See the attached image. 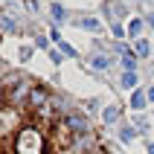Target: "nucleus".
<instances>
[{
	"label": "nucleus",
	"mask_w": 154,
	"mask_h": 154,
	"mask_svg": "<svg viewBox=\"0 0 154 154\" xmlns=\"http://www.w3.org/2000/svg\"><path fill=\"white\" fill-rule=\"evenodd\" d=\"M15 148H17V154H38L41 151V134L35 128H23L15 140Z\"/></svg>",
	"instance_id": "obj_1"
},
{
	"label": "nucleus",
	"mask_w": 154,
	"mask_h": 154,
	"mask_svg": "<svg viewBox=\"0 0 154 154\" xmlns=\"http://www.w3.org/2000/svg\"><path fill=\"white\" fill-rule=\"evenodd\" d=\"M67 128H73V134L76 137H85V134H90V125H87L85 116H79V113H70L67 116Z\"/></svg>",
	"instance_id": "obj_2"
},
{
	"label": "nucleus",
	"mask_w": 154,
	"mask_h": 154,
	"mask_svg": "<svg viewBox=\"0 0 154 154\" xmlns=\"http://www.w3.org/2000/svg\"><path fill=\"white\" fill-rule=\"evenodd\" d=\"M29 102L44 108V105H50V93H47L44 87H32V90H29Z\"/></svg>",
	"instance_id": "obj_3"
},
{
	"label": "nucleus",
	"mask_w": 154,
	"mask_h": 154,
	"mask_svg": "<svg viewBox=\"0 0 154 154\" xmlns=\"http://www.w3.org/2000/svg\"><path fill=\"white\" fill-rule=\"evenodd\" d=\"M90 64H93L96 70H108V67H111V58H108V55H93Z\"/></svg>",
	"instance_id": "obj_4"
},
{
	"label": "nucleus",
	"mask_w": 154,
	"mask_h": 154,
	"mask_svg": "<svg viewBox=\"0 0 154 154\" xmlns=\"http://www.w3.org/2000/svg\"><path fill=\"white\" fill-rule=\"evenodd\" d=\"M122 67H125V73H134V67H137V58H134V55H122Z\"/></svg>",
	"instance_id": "obj_5"
},
{
	"label": "nucleus",
	"mask_w": 154,
	"mask_h": 154,
	"mask_svg": "<svg viewBox=\"0 0 154 154\" xmlns=\"http://www.w3.org/2000/svg\"><path fill=\"white\" fill-rule=\"evenodd\" d=\"M122 87H125V90H134V87H137V76H134V73H125V76H122Z\"/></svg>",
	"instance_id": "obj_6"
},
{
	"label": "nucleus",
	"mask_w": 154,
	"mask_h": 154,
	"mask_svg": "<svg viewBox=\"0 0 154 154\" xmlns=\"http://www.w3.org/2000/svg\"><path fill=\"white\" fill-rule=\"evenodd\" d=\"M102 116H105V122H116V119H119V111L111 105V108H105V111H102Z\"/></svg>",
	"instance_id": "obj_7"
},
{
	"label": "nucleus",
	"mask_w": 154,
	"mask_h": 154,
	"mask_svg": "<svg viewBox=\"0 0 154 154\" xmlns=\"http://www.w3.org/2000/svg\"><path fill=\"white\" fill-rule=\"evenodd\" d=\"M134 137H137V131L131 128V125H125V128H122V134H119V140H122V143H131Z\"/></svg>",
	"instance_id": "obj_8"
},
{
	"label": "nucleus",
	"mask_w": 154,
	"mask_h": 154,
	"mask_svg": "<svg viewBox=\"0 0 154 154\" xmlns=\"http://www.w3.org/2000/svg\"><path fill=\"white\" fill-rule=\"evenodd\" d=\"M52 17H55V20H58V23H61V20L67 17V12H64V9H61L58 3H55V6H52Z\"/></svg>",
	"instance_id": "obj_9"
},
{
	"label": "nucleus",
	"mask_w": 154,
	"mask_h": 154,
	"mask_svg": "<svg viewBox=\"0 0 154 154\" xmlns=\"http://www.w3.org/2000/svg\"><path fill=\"white\" fill-rule=\"evenodd\" d=\"M137 52H140V55H148V41H146V38L137 41Z\"/></svg>",
	"instance_id": "obj_10"
},
{
	"label": "nucleus",
	"mask_w": 154,
	"mask_h": 154,
	"mask_svg": "<svg viewBox=\"0 0 154 154\" xmlns=\"http://www.w3.org/2000/svg\"><path fill=\"white\" fill-rule=\"evenodd\" d=\"M140 29H143V23H140V20H131V26H128V32H131V35H137Z\"/></svg>",
	"instance_id": "obj_11"
},
{
	"label": "nucleus",
	"mask_w": 154,
	"mask_h": 154,
	"mask_svg": "<svg viewBox=\"0 0 154 154\" xmlns=\"http://www.w3.org/2000/svg\"><path fill=\"white\" fill-rule=\"evenodd\" d=\"M79 26H85V29H96L99 23H96V20H79Z\"/></svg>",
	"instance_id": "obj_12"
},
{
	"label": "nucleus",
	"mask_w": 154,
	"mask_h": 154,
	"mask_svg": "<svg viewBox=\"0 0 154 154\" xmlns=\"http://www.w3.org/2000/svg\"><path fill=\"white\" fill-rule=\"evenodd\" d=\"M134 108H143V93H134Z\"/></svg>",
	"instance_id": "obj_13"
},
{
	"label": "nucleus",
	"mask_w": 154,
	"mask_h": 154,
	"mask_svg": "<svg viewBox=\"0 0 154 154\" xmlns=\"http://www.w3.org/2000/svg\"><path fill=\"white\" fill-rule=\"evenodd\" d=\"M148 99H151V102H154V87H151V90H148Z\"/></svg>",
	"instance_id": "obj_14"
},
{
	"label": "nucleus",
	"mask_w": 154,
	"mask_h": 154,
	"mask_svg": "<svg viewBox=\"0 0 154 154\" xmlns=\"http://www.w3.org/2000/svg\"><path fill=\"white\" fill-rule=\"evenodd\" d=\"M87 154H105V151H99V148H93V151H87Z\"/></svg>",
	"instance_id": "obj_15"
},
{
	"label": "nucleus",
	"mask_w": 154,
	"mask_h": 154,
	"mask_svg": "<svg viewBox=\"0 0 154 154\" xmlns=\"http://www.w3.org/2000/svg\"><path fill=\"white\" fill-rule=\"evenodd\" d=\"M148 154H154V143H151V146H148Z\"/></svg>",
	"instance_id": "obj_16"
},
{
	"label": "nucleus",
	"mask_w": 154,
	"mask_h": 154,
	"mask_svg": "<svg viewBox=\"0 0 154 154\" xmlns=\"http://www.w3.org/2000/svg\"><path fill=\"white\" fill-rule=\"evenodd\" d=\"M0 87H3V85H0Z\"/></svg>",
	"instance_id": "obj_17"
}]
</instances>
